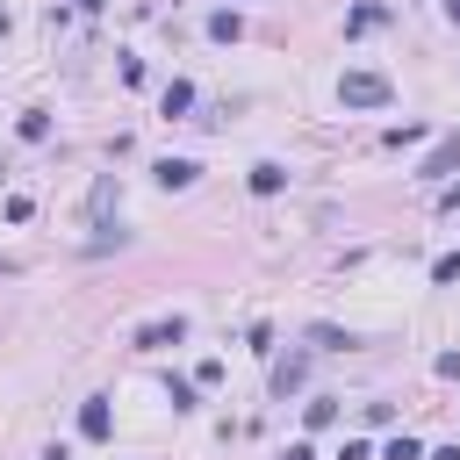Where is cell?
Returning <instances> with one entry per match:
<instances>
[{
	"instance_id": "obj_11",
	"label": "cell",
	"mask_w": 460,
	"mask_h": 460,
	"mask_svg": "<svg viewBox=\"0 0 460 460\" xmlns=\"http://www.w3.org/2000/svg\"><path fill=\"white\" fill-rule=\"evenodd\" d=\"M158 108H165V115H187V108H194V79H165Z\"/></svg>"
},
{
	"instance_id": "obj_8",
	"label": "cell",
	"mask_w": 460,
	"mask_h": 460,
	"mask_svg": "<svg viewBox=\"0 0 460 460\" xmlns=\"http://www.w3.org/2000/svg\"><path fill=\"white\" fill-rule=\"evenodd\" d=\"M302 338H309V352H352V345H359V338H352V331H338V323H309Z\"/></svg>"
},
{
	"instance_id": "obj_2",
	"label": "cell",
	"mask_w": 460,
	"mask_h": 460,
	"mask_svg": "<svg viewBox=\"0 0 460 460\" xmlns=\"http://www.w3.org/2000/svg\"><path fill=\"white\" fill-rule=\"evenodd\" d=\"M129 345H144V352H172V345H187V316H151V323L129 331Z\"/></svg>"
},
{
	"instance_id": "obj_23",
	"label": "cell",
	"mask_w": 460,
	"mask_h": 460,
	"mask_svg": "<svg viewBox=\"0 0 460 460\" xmlns=\"http://www.w3.org/2000/svg\"><path fill=\"white\" fill-rule=\"evenodd\" d=\"M7 29H14V14H7V7H0V36H7Z\"/></svg>"
},
{
	"instance_id": "obj_1",
	"label": "cell",
	"mask_w": 460,
	"mask_h": 460,
	"mask_svg": "<svg viewBox=\"0 0 460 460\" xmlns=\"http://www.w3.org/2000/svg\"><path fill=\"white\" fill-rule=\"evenodd\" d=\"M338 101H345V108H388L395 86H388L381 72H345V79H338Z\"/></svg>"
},
{
	"instance_id": "obj_3",
	"label": "cell",
	"mask_w": 460,
	"mask_h": 460,
	"mask_svg": "<svg viewBox=\"0 0 460 460\" xmlns=\"http://www.w3.org/2000/svg\"><path fill=\"white\" fill-rule=\"evenodd\" d=\"M302 381H309V352H288V359H273V402H288Z\"/></svg>"
},
{
	"instance_id": "obj_22",
	"label": "cell",
	"mask_w": 460,
	"mask_h": 460,
	"mask_svg": "<svg viewBox=\"0 0 460 460\" xmlns=\"http://www.w3.org/2000/svg\"><path fill=\"white\" fill-rule=\"evenodd\" d=\"M43 460H72V453H65V446H50V453H43Z\"/></svg>"
},
{
	"instance_id": "obj_19",
	"label": "cell",
	"mask_w": 460,
	"mask_h": 460,
	"mask_svg": "<svg viewBox=\"0 0 460 460\" xmlns=\"http://www.w3.org/2000/svg\"><path fill=\"white\" fill-rule=\"evenodd\" d=\"M438 208H460V180H453V187H446V194H438Z\"/></svg>"
},
{
	"instance_id": "obj_18",
	"label": "cell",
	"mask_w": 460,
	"mask_h": 460,
	"mask_svg": "<svg viewBox=\"0 0 460 460\" xmlns=\"http://www.w3.org/2000/svg\"><path fill=\"white\" fill-rule=\"evenodd\" d=\"M280 460H316V446H302V438H295V446H288Z\"/></svg>"
},
{
	"instance_id": "obj_15",
	"label": "cell",
	"mask_w": 460,
	"mask_h": 460,
	"mask_svg": "<svg viewBox=\"0 0 460 460\" xmlns=\"http://www.w3.org/2000/svg\"><path fill=\"white\" fill-rule=\"evenodd\" d=\"M165 402H172V410H194V381H180V374H165Z\"/></svg>"
},
{
	"instance_id": "obj_17",
	"label": "cell",
	"mask_w": 460,
	"mask_h": 460,
	"mask_svg": "<svg viewBox=\"0 0 460 460\" xmlns=\"http://www.w3.org/2000/svg\"><path fill=\"white\" fill-rule=\"evenodd\" d=\"M431 374H438V381H460V352H438V359H431Z\"/></svg>"
},
{
	"instance_id": "obj_7",
	"label": "cell",
	"mask_w": 460,
	"mask_h": 460,
	"mask_svg": "<svg viewBox=\"0 0 460 460\" xmlns=\"http://www.w3.org/2000/svg\"><path fill=\"white\" fill-rule=\"evenodd\" d=\"M244 187H252V194H280V187H288V165H280V158H259V165L244 172Z\"/></svg>"
},
{
	"instance_id": "obj_24",
	"label": "cell",
	"mask_w": 460,
	"mask_h": 460,
	"mask_svg": "<svg viewBox=\"0 0 460 460\" xmlns=\"http://www.w3.org/2000/svg\"><path fill=\"white\" fill-rule=\"evenodd\" d=\"M72 7H101V0H72Z\"/></svg>"
},
{
	"instance_id": "obj_9",
	"label": "cell",
	"mask_w": 460,
	"mask_h": 460,
	"mask_svg": "<svg viewBox=\"0 0 460 460\" xmlns=\"http://www.w3.org/2000/svg\"><path fill=\"white\" fill-rule=\"evenodd\" d=\"M381 22H388V7H381V0H359V7L345 14V36H374Z\"/></svg>"
},
{
	"instance_id": "obj_13",
	"label": "cell",
	"mask_w": 460,
	"mask_h": 460,
	"mask_svg": "<svg viewBox=\"0 0 460 460\" xmlns=\"http://www.w3.org/2000/svg\"><path fill=\"white\" fill-rule=\"evenodd\" d=\"M381 460H424V446H417V438H410V431H395V438H388V446H381Z\"/></svg>"
},
{
	"instance_id": "obj_12",
	"label": "cell",
	"mask_w": 460,
	"mask_h": 460,
	"mask_svg": "<svg viewBox=\"0 0 460 460\" xmlns=\"http://www.w3.org/2000/svg\"><path fill=\"white\" fill-rule=\"evenodd\" d=\"M14 129H22V144H43V137H50V108H22Z\"/></svg>"
},
{
	"instance_id": "obj_4",
	"label": "cell",
	"mask_w": 460,
	"mask_h": 460,
	"mask_svg": "<svg viewBox=\"0 0 460 460\" xmlns=\"http://www.w3.org/2000/svg\"><path fill=\"white\" fill-rule=\"evenodd\" d=\"M453 165H460V129H446V137H438V144H431V158H424V165H417V180H446V172H453Z\"/></svg>"
},
{
	"instance_id": "obj_5",
	"label": "cell",
	"mask_w": 460,
	"mask_h": 460,
	"mask_svg": "<svg viewBox=\"0 0 460 460\" xmlns=\"http://www.w3.org/2000/svg\"><path fill=\"white\" fill-rule=\"evenodd\" d=\"M108 431H115L108 395H86V402H79V438H108Z\"/></svg>"
},
{
	"instance_id": "obj_10",
	"label": "cell",
	"mask_w": 460,
	"mask_h": 460,
	"mask_svg": "<svg viewBox=\"0 0 460 460\" xmlns=\"http://www.w3.org/2000/svg\"><path fill=\"white\" fill-rule=\"evenodd\" d=\"M237 36H244V14L237 7H216L208 14V43H237Z\"/></svg>"
},
{
	"instance_id": "obj_16",
	"label": "cell",
	"mask_w": 460,
	"mask_h": 460,
	"mask_svg": "<svg viewBox=\"0 0 460 460\" xmlns=\"http://www.w3.org/2000/svg\"><path fill=\"white\" fill-rule=\"evenodd\" d=\"M431 280H438V288H460V252H446V259H431Z\"/></svg>"
},
{
	"instance_id": "obj_6",
	"label": "cell",
	"mask_w": 460,
	"mask_h": 460,
	"mask_svg": "<svg viewBox=\"0 0 460 460\" xmlns=\"http://www.w3.org/2000/svg\"><path fill=\"white\" fill-rule=\"evenodd\" d=\"M151 172H158V187H165V194H180V187H194V180H201V165H194V158H158Z\"/></svg>"
},
{
	"instance_id": "obj_14",
	"label": "cell",
	"mask_w": 460,
	"mask_h": 460,
	"mask_svg": "<svg viewBox=\"0 0 460 460\" xmlns=\"http://www.w3.org/2000/svg\"><path fill=\"white\" fill-rule=\"evenodd\" d=\"M381 144H388V151H402V144H424V122H395Z\"/></svg>"
},
{
	"instance_id": "obj_20",
	"label": "cell",
	"mask_w": 460,
	"mask_h": 460,
	"mask_svg": "<svg viewBox=\"0 0 460 460\" xmlns=\"http://www.w3.org/2000/svg\"><path fill=\"white\" fill-rule=\"evenodd\" d=\"M424 460H460V446H438V453H424Z\"/></svg>"
},
{
	"instance_id": "obj_21",
	"label": "cell",
	"mask_w": 460,
	"mask_h": 460,
	"mask_svg": "<svg viewBox=\"0 0 460 460\" xmlns=\"http://www.w3.org/2000/svg\"><path fill=\"white\" fill-rule=\"evenodd\" d=\"M438 7H446V22H453V29H460V0H438Z\"/></svg>"
}]
</instances>
